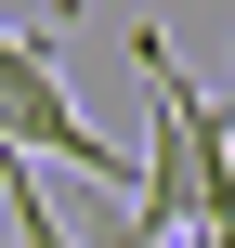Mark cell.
I'll return each instance as SVG.
<instances>
[{"label":"cell","mask_w":235,"mask_h":248,"mask_svg":"<svg viewBox=\"0 0 235 248\" xmlns=\"http://www.w3.org/2000/svg\"><path fill=\"white\" fill-rule=\"evenodd\" d=\"M0 157H52V170H92L105 196H131V157L78 118V92H65V65H52V39H26V26H0Z\"/></svg>","instance_id":"6da1fadb"},{"label":"cell","mask_w":235,"mask_h":248,"mask_svg":"<svg viewBox=\"0 0 235 248\" xmlns=\"http://www.w3.org/2000/svg\"><path fill=\"white\" fill-rule=\"evenodd\" d=\"M52 13H65V26H78V13H92V0H52Z\"/></svg>","instance_id":"7a4b0ae2"},{"label":"cell","mask_w":235,"mask_h":248,"mask_svg":"<svg viewBox=\"0 0 235 248\" xmlns=\"http://www.w3.org/2000/svg\"><path fill=\"white\" fill-rule=\"evenodd\" d=\"M105 248H118V235H105Z\"/></svg>","instance_id":"3957f363"}]
</instances>
